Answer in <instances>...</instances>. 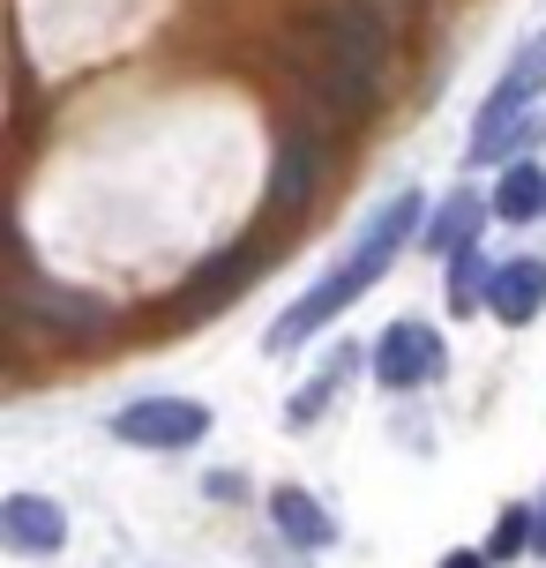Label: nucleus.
Returning <instances> with one entry per match:
<instances>
[{
	"label": "nucleus",
	"instance_id": "1",
	"mask_svg": "<svg viewBox=\"0 0 546 568\" xmlns=\"http://www.w3.org/2000/svg\"><path fill=\"white\" fill-rule=\"evenodd\" d=\"M427 217H434V210H427V195H419V187L390 195V202L367 217V232L345 247V262H337V270H322V277L307 284V292H300V300L277 314V322H270L262 352H277V359H285V352H300V344H315L322 329H330V322L352 307V300H367L374 284L390 277V262L404 255V240H412V232H427Z\"/></svg>",
	"mask_w": 546,
	"mask_h": 568
},
{
	"label": "nucleus",
	"instance_id": "2",
	"mask_svg": "<svg viewBox=\"0 0 546 568\" xmlns=\"http://www.w3.org/2000/svg\"><path fill=\"white\" fill-rule=\"evenodd\" d=\"M390 53V30L374 0H330L315 23V83L330 98V113H367L374 105V75Z\"/></svg>",
	"mask_w": 546,
	"mask_h": 568
},
{
	"label": "nucleus",
	"instance_id": "3",
	"mask_svg": "<svg viewBox=\"0 0 546 568\" xmlns=\"http://www.w3.org/2000/svg\"><path fill=\"white\" fill-rule=\"evenodd\" d=\"M546 90V30L539 38H524V53L502 68V83L487 90V105H479V120H472V142H464V158L472 165H494L509 142H517L524 113H532V98Z\"/></svg>",
	"mask_w": 546,
	"mask_h": 568
},
{
	"label": "nucleus",
	"instance_id": "4",
	"mask_svg": "<svg viewBox=\"0 0 546 568\" xmlns=\"http://www.w3.org/2000/svg\"><path fill=\"white\" fill-rule=\"evenodd\" d=\"M202 434H210V404L202 397H135L113 412V442H128V449L180 456V449H195Z\"/></svg>",
	"mask_w": 546,
	"mask_h": 568
},
{
	"label": "nucleus",
	"instance_id": "5",
	"mask_svg": "<svg viewBox=\"0 0 546 568\" xmlns=\"http://www.w3.org/2000/svg\"><path fill=\"white\" fill-rule=\"evenodd\" d=\"M442 367H449V352H442V329H427V322H390L374 337V382L397 397L419 382H442Z\"/></svg>",
	"mask_w": 546,
	"mask_h": 568
},
{
	"label": "nucleus",
	"instance_id": "6",
	"mask_svg": "<svg viewBox=\"0 0 546 568\" xmlns=\"http://www.w3.org/2000/svg\"><path fill=\"white\" fill-rule=\"evenodd\" d=\"M16 307L30 314V322H46V329H60V337H98V329H113V307L105 300H90V292H75V284H16Z\"/></svg>",
	"mask_w": 546,
	"mask_h": 568
},
{
	"label": "nucleus",
	"instance_id": "7",
	"mask_svg": "<svg viewBox=\"0 0 546 568\" xmlns=\"http://www.w3.org/2000/svg\"><path fill=\"white\" fill-rule=\"evenodd\" d=\"M0 539L16 554H60L68 546V509L46 501V494H8L0 501Z\"/></svg>",
	"mask_w": 546,
	"mask_h": 568
},
{
	"label": "nucleus",
	"instance_id": "8",
	"mask_svg": "<svg viewBox=\"0 0 546 568\" xmlns=\"http://www.w3.org/2000/svg\"><path fill=\"white\" fill-rule=\"evenodd\" d=\"M494 202H479L472 187H457V195H442L434 202V217H427V232H419V247L427 255H449L457 262L464 247H479V217H487Z\"/></svg>",
	"mask_w": 546,
	"mask_h": 568
},
{
	"label": "nucleus",
	"instance_id": "9",
	"mask_svg": "<svg viewBox=\"0 0 546 568\" xmlns=\"http://www.w3.org/2000/svg\"><path fill=\"white\" fill-rule=\"evenodd\" d=\"M270 516H277V531H285L292 546H307V554L337 546V524H330V509H322L315 494H300V486H277V494H270Z\"/></svg>",
	"mask_w": 546,
	"mask_h": 568
},
{
	"label": "nucleus",
	"instance_id": "10",
	"mask_svg": "<svg viewBox=\"0 0 546 568\" xmlns=\"http://www.w3.org/2000/svg\"><path fill=\"white\" fill-rule=\"evenodd\" d=\"M494 217H502V225H532V217H539L546 210V165L539 158H524V165H509L502 172V180H494Z\"/></svg>",
	"mask_w": 546,
	"mask_h": 568
},
{
	"label": "nucleus",
	"instance_id": "11",
	"mask_svg": "<svg viewBox=\"0 0 546 568\" xmlns=\"http://www.w3.org/2000/svg\"><path fill=\"white\" fill-rule=\"evenodd\" d=\"M487 307L502 314V322H532V314L546 307V262H502Z\"/></svg>",
	"mask_w": 546,
	"mask_h": 568
},
{
	"label": "nucleus",
	"instance_id": "12",
	"mask_svg": "<svg viewBox=\"0 0 546 568\" xmlns=\"http://www.w3.org/2000/svg\"><path fill=\"white\" fill-rule=\"evenodd\" d=\"M315 195V142L292 135L285 150H277V172H270V210H292V202Z\"/></svg>",
	"mask_w": 546,
	"mask_h": 568
},
{
	"label": "nucleus",
	"instance_id": "13",
	"mask_svg": "<svg viewBox=\"0 0 546 568\" xmlns=\"http://www.w3.org/2000/svg\"><path fill=\"white\" fill-rule=\"evenodd\" d=\"M494 277H502V270H494L479 247H464V255L449 262V314H479V300H494Z\"/></svg>",
	"mask_w": 546,
	"mask_h": 568
},
{
	"label": "nucleus",
	"instance_id": "14",
	"mask_svg": "<svg viewBox=\"0 0 546 568\" xmlns=\"http://www.w3.org/2000/svg\"><path fill=\"white\" fill-rule=\"evenodd\" d=\"M345 367H352V352L337 359V367H322L315 382H307V389H292V404H285V426H315V419H322V404H330V389L345 382Z\"/></svg>",
	"mask_w": 546,
	"mask_h": 568
},
{
	"label": "nucleus",
	"instance_id": "15",
	"mask_svg": "<svg viewBox=\"0 0 546 568\" xmlns=\"http://www.w3.org/2000/svg\"><path fill=\"white\" fill-rule=\"evenodd\" d=\"M442 568H494L487 554H472V546H457V554H442Z\"/></svg>",
	"mask_w": 546,
	"mask_h": 568
},
{
	"label": "nucleus",
	"instance_id": "16",
	"mask_svg": "<svg viewBox=\"0 0 546 568\" xmlns=\"http://www.w3.org/2000/svg\"><path fill=\"white\" fill-rule=\"evenodd\" d=\"M532 554H546V501L532 509Z\"/></svg>",
	"mask_w": 546,
	"mask_h": 568
}]
</instances>
